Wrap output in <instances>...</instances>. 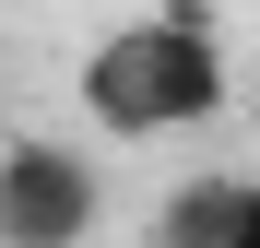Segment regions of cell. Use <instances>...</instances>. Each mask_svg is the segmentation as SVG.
<instances>
[{"mask_svg":"<svg viewBox=\"0 0 260 248\" xmlns=\"http://www.w3.org/2000/svg\"><path fill=\"white\" fill-rule=\"evenodd\" d=\"M248 201H260L248 165H201V178H178L154 201V248H237L248 236Z\"/></svg>","mask_w":260,"mask_h":248,"instance_id":"obj_3","label":"cell"},{"mask_svg":"<svg viewBox=\"0 0 260 248\" xmlns=\"http://www.w3.org/2000/svg\"><path fill=\"white\" fill-rule=\"evenodd\" d=\"M237 95V59H225V24L166 0V12H130L83 48V118L107 142H178V130H213Z\"/></svg>","mask_w":260,"mask_h":248,"instance_id":"obj_1","label":"cell"},{"mask_svg":"<svg viewBox=\"0 0 260 248\" xmlns=\"http://www.w3.org/2000/svg\"><path fill=\"white\" fill-rule=\"evenodd\" d=\"M95 213H107L95 154H71V142H12L0 154V248H83Z\"/></svg>","mask_w":260,"mask_h":248,"instance_id":"obj_2","label":"cell"},{"mask_svg":"<svg viewBox=\"0 0 260 248\" xmlns=\"http://www.w3.org/2000/svg\"><path fill=\"white\" fill-rule=\"evenodd\" d=\"M237 248H260V201H248V236H237Z\"/></svg>","mask_w":260,"mask_h":248,"instance_id":"obj_4","label":"cell"}]
</instances>
